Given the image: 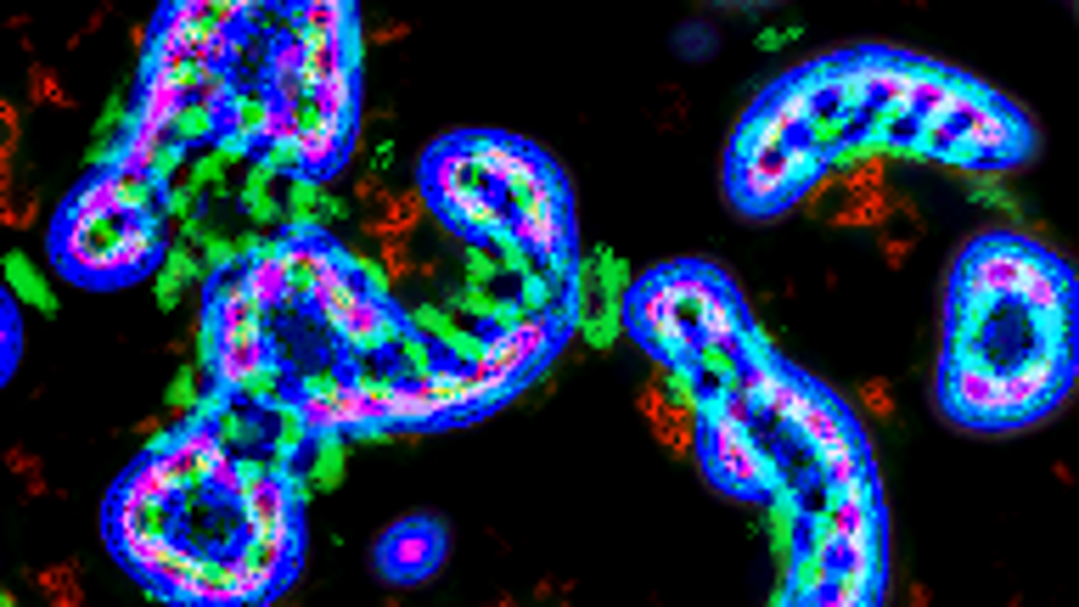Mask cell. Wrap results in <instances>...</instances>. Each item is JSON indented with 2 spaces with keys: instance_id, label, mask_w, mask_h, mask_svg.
<instances>
[{
  "instance_id": "cell-1",
  "label": "cell",
  "mask_w": 1079,
  "mask_h": 607,
  "mask_svg": "<svg viewBox=\"0 0 1079 607\" xmlns=\"http://www.w3.org/2000/svg\"><path fill=\"white\" fill-rule=\"evenodd\" d=\"M1073 271L1046 253L1018 293H950L945 287V350L939 411L972 433H1018L1046 422L1073 377Z\"/></svg>"
},
{
  "instance_id": "cell-2",
  "label": "cell",
  "mask_w": 1079,
  "mask_h": 607,
  "mask_svg": "<svg viewBox=\"0 0 1079 607\" xmlns=\"http://www.w3.org/2000/svg\"><path fill=\"white\" fill-rule=\"evenodd\" d=\"M416 198L462 242H495L528 253L534 265L579 259L568 181L546 152L517 135L462 130L433 141L416 169Z\"/></svg>"
},
{
  "instance_id": "cell-3",
  "label": "cell",
  "mask_w": 1079,
  "mask_h": 607,
  "mask_svg": "<svg viewBox=\"0 0 1079 607\" xmlns=\"http://www.w3.org/2000/svg\"><path fill=\"white\" fill-rule=\"evenodd\" d=\"M618 326L664 372H686L703 343H732L759 332L748 304L737 299V282L703 259H675V265L647 271L642 282H624Z\"/></svg>"
},
{
  "instance_id": "cell-4",
  "label": "cell",
  "mask_w": 1079,
  "mask_h": 607,
  "mask_svg": "<svg viewBox=\"0 0 1079 607\" xmlns=\"http://www.w3.org/2000/svg\"><path fill=\"white\" fill-rule=\"evenodd\" d=\"M906 152L972 169V175H1001V169H1018L1035 152V124L1023 119L1018 102H1007V97L989 91V84L956 73L945 108L911 130Z\"/></svg>"
},
{
  "instance_id": "cell-5",
  "label": "cell",
  "mask_w": 1079,
  "mask_h": 607,
  "mask_svg": "<svg viewBox=\"0 0 1079 607\" xmlns=\"http://www.w3.org/2000/svg\"><path fill=\"white\" fill-rule=\"evenodd\" d=\"M163 214H84L57 209L51 265L79 287H124L163 265Z\"/></svg>"
},
{
  "instance_id": "cell-6",
  "label": "cell",
  "mask_w": 1079,
  "mask_h": 607,
  "mask_svg": "<svg viewBox=\"0 0 1079 607\" xmlns=\"http://www.w3.org/2000/svg\"><path fill=\"white\" fill-rule=\"evenodd\" d=\"M821 169L827 163L816 152H809L804 141H793V146H776V152H759V158H726V192L748 220H770V214H787Z\"/></svg>"
},
{
  "instance_id": "cell-7",
  "label": "cell",
  "mask_w": 1079,
  "mask_h": 607,
  "mask_svg": "<svg viewBox=\"0 0 1079 607\" xmlns=\"http://www.w3.org/2000/svg\"><path fill=\"white\" fill-rule=\"evenodd\" d=\"M444 557H450V529L438 524L433 512L400 517V524H389L377 535V546H372V563H377V574L389 585H422V579H433L444 568Z\"/></svg>"
},
{
  "instance_id": "cell-8",
  "label": "cell",
  "mask_w": 1079,
  "mask_h": 607,
  "mask_svg": "<svg viewBox=\"0 0 1079 607\" xmlns=\"http://www.w3.org/2000/svg\"><path fill=\"white\" fill-rule=\"evenodd\" d=\"M636 411L647 416L653 439H658L664 451H675V456H692V451H697V405H692V399H669L664 383H647V388L636 394Z\"/></svg>"
},
{
  "instance_id": "cell-9",
  "label": "cell",
  "mask_w": 1079,
  "mask_h": 607,
  "mask_svg": "<svg viewBox=\"0 0 1079 607\" xmlns=\"http://www.w3.org/2000/svg\"><path fill=\"white\" fill-rule=\"evenodd\" d=\"M0 287L18 293V299H29V304L46 310V315H57V293H46V276L34 271L29 253H7V259H0Z\"/></svg>"
},
{
  "instance_id": "cell-10",
  "label": "cell",
  "mask_w": 1079,
  "mask_h": 607,
  "mask_svg": "<svg viewBox=\"0 0 1079 607\" xmlns=\"http://www.w3.org/2000/svg\"><path fill=\"white\" fill-rule=\"evenodd\" d=\"M34 585H40L46 607H90V596H84V568H79L73 557H68V563L34 568Z\"/></svg>"
},
{
  "instance_id": "cell-11",
  "label": "cell",
  "mask_w": 1079,
  "mask_h": 607,
  "mask_svg": "<svg viewBox=\"0 0 1079 607\" xmlns=\"http://www.w3.org/2000/svg\"><path fill=\"white\" fill-rule=\"evenodd\" d=\"M18 350H23V321H18L12 293L0 287V388H7V377H12V366H18Z\"/></svg>"
},
{
  "instance_id": "cell-12",
  "label": "cell",
  "mask_w": 1079,
  "mask_h": 607,
  "mask_svg": "<svg viewBox=\"0 0 1079 607\" xmlns=\"http://www.w3.org/2000/svg\"><path fill=\"white\" fill-rule=\"evenodd\" d=\"M29 102L34 108H73V97H68V84H62V73L57 68H46V62H34L29 68Z\"/></svg>"
},
{
  "instance_id": "cell-13",
  "label": "cell",
  "mask_w": 1079,
  "mask_h": 607,
  "mask_svg": "<svg viewBox=\"0 0 1079 607\" xmlns=\"http://www.w3.org/2000/svg\"><path fill=\"white\" fill-rule=\"evenodd\" d=\"M0 467H12V473L23 478V489H29V495H51L46 462H40L34 451H23V445H7V451H0Z\"/></svg>"
},
{
  "instance_id": "cell-14",
  "label": "cell",
  "mask_w": 1079,
  "mask_h": 607,
  "mask_svg": "<svg viewBox=\"0 0 1079 607\" xmlns=\"http://www.w3.org/2000/svg\"><path fill=\"white\" fill-rule=\"evenodd\" d=\"M0 225H7V231H34L40 225V192H18L7 209H0Z\"/></svg>"
},
{
  "instance_id": "cell-15",
  "label": "cell",
  "mask_w": 1079,
  "mask_h": 607,
  "mask_svg": "<svg viewBox=\"0 0 1079 607\" xmlns=\"http://www.w3.org/2000/svg\"><path fill=\"white\" fill-rule=\"evenodd\" d=\"M23 146V108L0 97V158H18Z\"/></svg>"
},
{
  "instance_id": "cell-16",
  "label": "cell",
  "mask_w": 1079,
  "mask_h": 607,
  "mask_svg": "<svg viewBox=\"0 0 1079 607\" xmlns=\"http://www.w3.org/2000/svg\"><path fill=\"white\" fill-rule=\"evenodd\" d=\"M855 416H871V422H888V416H894V394H888L883 377L860 383V411H855Z\"/></svg>"
},
{
  "instance_id": "cell-17",
  "label": "cell",
  "mask_w": 1079,
  "mask_h": 607,
  "mask_svg": "<svg viewBox=\"0 0 1079 607\" xmlns=\"http://www.w3.org/2000/svg\"><path fill=\"white\" fill-rule=\"evenodd\" d=\"M911 607H928V590H922V585L911 590Z\"/></svg>"
},
{
  "instance_id": "cell-18",
  "label": "cell",
  "mask_w": 1079,
  "mask_h": 607,
  "mask_svg": "<svg viewBox=\"0 0 1079 607\" xmlns=\"http://www.w3.org/2000/svg\"><path fill=\"white\" fill-rule=\"evenodd\" d=\"M490 607H517V601H490Z\"/></svg>"
}]
</instances>
